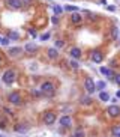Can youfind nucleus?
<instances>
[{
  "mask_svg": "<svg viewBox=\"0 0 120 137\" xmlns=\"http://www.w3.org/2000/svg\"><path fill=\"white\" fill-rule=\"evenodd\" d=\"M15 79H17V72L15 71H12V69H9V71H6V72L3 74V81H5L6 84L14 83Z\"/></svg>",
  "mask_w": 120,
  "mask_h": 137,
  "instance_id": "f257e3e1",
  "label": "nucleus"
},
{
  "mask_svg": "<svg viewBox=\"0 0 120 137\" xmlns=\"http://www.w3.org/2000/svg\"><path fill=\"white\" fill-rule=\"evenodd\" d=\"M84 87H86V90L89 94H93L95 90H96V83L92 79H86L84 80Z\"/></svg>",
  "mask_w": 120,
  "mask_h": 137,
  "instance_id": "f03ea898",
  "label": "nucleus"
},
{
  "mask_svg": "<svg viewBox=\"0 0 120 137\" xmlns=\"http://www.w3.org/2000/svg\"><path fill=\"white\" fill-rule=\"evenodd\" d=\"M108 115L113 118H117L120 115V105H110L108 107Z\"/></svg>",
  "mask_w": 120,
  "mask_h": 137,
  "instance_id": "7ed1b4c3",
  "label": "nucleus"
},
{
  "mask_svg": "<svg viewBox=\"0 0 120 137\" xmlns=\"http://www.w3.org/2000/svg\"><path fill=\"white\" fill-rule=\"evenodd\" d=\"M54 121H56V115H54V113H45V115H44V122H45L47 125H51Z\"/></svg>",
  "mask_w": 120,
  "mask_h": 137,
  "instance_id": "20e7f679",
  "label": "nucleus"
},
{
  "mask_svg": "<svg viewBox=\"0 0 120 137\" xmlns=\"http://www.w3.org/2000/svg\"><path fill=\"white\" fill-rule=\"evenodd\" d=\"M60 125L62 126H71L72 125V118H71V116H62V118H60Z\"/></svg>",
  "mask_w": 120,
  "mask_h": 137,
  "instance_id": "39448f33",
  "label": "nucleus"
},
{
  "mask_svg": "<svg viewBox=\"0 0 120 137\" xmlns=\"http://www.w3.org/2000/svg\"><path fill=\"white\" fill-rule=\"evenodd\" d=\"M41 90L44 92V94H53L54 92V86H53L51 83H44L42 84V87Z\"/></svg>",
  "mask_w": 120,
  "mask_h": 137,
  "instance_id": "423d86ee",
  "label": "nucleus"
},
{
  "mask_svg": "<svg viewBox=\"0 0 120 137\" xmlns=\"http://www.w3.org/2000/svg\"><path fill=\"white\" fill-rule=\"evenodd\" d=\"M102 59L104 57H102V53L101 51H93L92 53V60H93L95 63H101L102 62Z\"/></svg>",
  "mask_w": 120,
  "mask_h": 137,
  "instance_id": "0eeeda50",
  "label": "nucleus"
},
{
  "mask_svg": "<svg viewBox=\"0 0 120 137\" xmlns=\"http://www.w3.org/2000/svg\"><path fill=\"white\" fill-rule=\"evenodd\" d=\"M9 101L12 102V104H20L21 98H20V95L18 94H11L9 95Z\"/></svg>",
  "mask_w": 120,
  "mask_h": 137,
  "instance_id": "6e6552de",
  "label": "nucleus"
},
{
  "mask_svg": "<svg viewBox=\"0 0 120 137\" xmlns=\"http://www.w3.org/2000/svg\"><path fill=\"white\" fill-rule=\"evenodd\" d=\"M101 72L104 74L105 77H108V79H114L113 71H111V69H108V68H105V66H102V68H101Z\"/></svg>",
  "mask_w": 120,
  "mask_h": 137,
  "instance_id": "1a4fd4ad",
  "label": "nucleus"
},
{
  "mask_svg": "<svg viewBox=\"0 0 120 137\" xmlns=\"http://www.w3.org/2000/svg\"><path fill=\"white\" fill-rule=\"evenodd\" d=\"M80 56H81V50L80 48H72L71 50V57H74V59H80Z\"/></svg>",
  "mask_w": 120,
  "mask_h": 137,
  "instance_id": "9d476101",
  "label": "nucleus"
},
{
  "mask_svg": "<svg viewBox=\"0 0 120 137\" xmlns=\"http://www.w3.org/2000/svg\"><path fill=\"white\" fill-rule=\"evenodd\" d=\"M48 57L57 59V57H59V51L56 50V48H50V50H48Z\"/></svg>",
  "mask_w": 120,
  "mask_h": 137,
  "instance_id": "9b49d317",
  "label": "nucleus"
},
{
  "mask_svg": "<svg viewBox=\"0 0 120 137\" xmlns=\"http://www.w3.org/2000/svg\"><path fill=\"white\" fill-rule=\"evenodd\" d=\"M9 6L14 9H20L21 8V2L20 0H9Z\"/></svg>",
  "mask_w": 120,
  "mask_h": 137,
  "instance_id": "f8f14e48",
  "label": "nucleus"
},
{
  "mask_svg": "<svg viewBox=\"0 0 120 137\" xmlns=\"http://www.w3.org/2000/svg\"><path fill=\"white\" fill-rule=\"evenodd\" d=\"M24 50H26L27 53H35L36 51V45H35V44H27L26 47H24Z\"/></svg>",
  "mask_w": 120,
  "mask_h": 137,
  "instance_id": "ddd939ff",
  "label": "nucleus"
},
{
  "mask_svg": "<svg viewBox=\"0 0 120 137\" xmlns=\"http://www.w3.org/2000/svg\"><path fill=\"white\" fill-rule=\"evenodd\" d=\"M71 21H72V23H80V21H81V15L77 14V12H74L72 15H71Z\"/></svg>",
  "mask_w": 120,
  "mask_h": 137,
  "instance_id": "4468645a",
  "label": "nucleus"
},
{
  "mask_svg": "<svg viewBox=\"0 0 120 137\" xmlns=\"http://www.w3.org/2000/svg\"><path fill=\"white\" fill-rule=\"evenodd\" d=\"M99 98L102 101H108V100H110V94H107V92H104V90H102V92L99 94Z\"/></svg>",
  "mask_w": 120,
  "mask_h": 137,
  "instance_id": "2eb2a0df",
  "label": "nucleus"
},
{
  "mask_svg": "<svg viewBox=\"0 0 120 137\" xmlns=\"http://www.w3.org/2000/svg\"><path fill=\"white\" fill-rule=\"evenodd\" d=\"M111 133H113L114 137H120V126H114V128L111 130Z\"/></svg>",
  "mask_w": 120,
  "mask_h": 137,
  "instance_id": "dca6fc26",
  "label": "nucleus"
},
{
  "mask_svg": "<svg viewBox=\"0 0 120 137\" xmlns=\"http://www.w3.org/2000/svg\"><path fill=\"white\" fill-rule=\"evenodd\" d=\"M72 137H84V131L81 130V128H78L77 131L74 133V136H72Z\"/></svg>",
  "mask_w": 120,
  "mask_h": 137,
  "instance_id": "f3484780",
  "label": "nucleus"
},
{
  "mask_svg": "<svg viewBox=\"0 0 120 137\" xmlns=\"http://www.w3.org/2000/svg\"><path fill=\"white\" fill-rule=\"evenodd\" d=\"M15 130H17V131H18V133H26V131H27V126H23V125H17V126H15Z\"/></svg>",
  "mask_w": 120,
  "mask_h": 137,
  "instance_id": "a211bd4d",
  "label": "nucleus"
},
{
  "mask_svg": "<svg viewBox=\"0 0 120 137\" xmlns=\"http://www.w3.org/2000/svg\"><path fill=\"white\" fill-rule=\"evenodd\" d=\"M65 9L69 11V12H75L78 8H77V6H72V5H68V6H65Z\"/></svg>",
  "mask_w": 120,
  "mask_h": 137,
  "instance_id": "6ab92c4d",
  "label": "nucleus"
},
{
  "mask_svg": "<svg viewBox=\"0 0 120 137\" xmlns=\"http://www.w3.org/2000/svg\"><path fill=\"white\" fill-rule=\"evenodd\" d=\"M80 101H81V104H90V102H92L89 96H83V98H81Z\"/></svg>",
  "mask_w": 120,
  "mask_h": 137,
  "instance_id": "aec40b11",
  "label": "nucleus"
},
{
  "mask_svg": "<svg viewBox=\"0 0 120 137\" xmlns=\"http://www.w3.org/2000/svg\"><path fill=\"white\" fill-rule=\"evenodd\" d=\"M62 12H63V8H60V6H54V14H56V15L62 14Z\"/></svg>",
  "mask_w": 120,
  "mask_h": 137,
  "instance_id": "412c9836",
  "label": "nucleus"
},
{
  "mask_svg": "<svg viewBox=\"0 0 120 137\" xmlns=\"http://www.w3.org/2000/svg\"><path fill=\"white\" fill-rule=\"evenodd\" d=\"M20 51H21L20 48H11V50H9V54H18Z\"/></svg>",
  "mask_w": 120,
  "mask_h": 137,
  "instance_id": "4be33fe9",
  "label": "nucleus"
},
{
  "mask_svg": "<svg viewBox=\"0 0 120 137\" xmlns=\"http://www.w3.org/2000/svg\"><path fill=\"white\" fill-rule=\"evenodd\" d=\"M117 36H119V29L113 27V38H117Z\"/></svg>",
  "mask_w": 120,
  "mask_h": 137,
  "instance_id": "5701e85b",
  "label": "nucleus"
},
{
  "mask_svg": "<svg viewBox=\"0 0 120 137\" xmlns=\"http://www.w3.org/2000/svg\"><path fill=\"white\" fill-rule=\"evenodd\" d=\"M96 87H99V89H104V87H105V81H98V83H96Z\"/></svg>",
  "mask_w": 120,
  "mask_h": 137,
  "instance_id": "b1692460",
  "label": "nucleus"
},
{
  "mask_svg": "<svg viewBox=\"0 0 120 137\" xmlns=\"http://www.w3.org/2000/svg\"><path fill=\"white\" fill-rule=\"evenodd\" d=\"M114 81L117 84H120V74H116V75H114Z\"/></svg>",
  "mask_w": 120,
  "mask_h": 137,
  "instance_id": "393cba45",
  "label": "nucleus"
},
{
  "mask_svg": "<svg viewBox=\"0 0 120 137\" xmlns=\"http://www.w3.org/2000/svg\"><path fill=\"white\" fill-rule=\"evenodd\" d=\"M71 66H72L74 69H77V68H78V63L75 62V60H71Z\"/></svg>",
  "mask_w": 120,
  "mask_h": 137,
  "instance_id": "a878e982",
  "label": "nucleus"
},
{
  "mask_svg": "<svg viewBox=\"0 0 120 137\" xmlns=\"http://www.w3.org/2000/svg\"><path fill=\"white\" fill-rule=\"evenodd\" d=\"M63 45H65V42H63V41H56V47H60V48H62Z\"/></svg>",
  "mask_w": 120,
  "mask_h": 137,
  "instance_id": "bb28decb",
  "label": "nucleus"
},
{
  "mask_svg": "<svg viewBox=\"0 0 120 137\" xmlns=\"http://www.w3.org/2000/svg\"><path fill=\"white\" fill-rule=\"evenodd\" d=\"M48 38H50V33H45V35H42V38H41V39H42V41H47Z\"/></svg>",
  "mask_w": 120,
  "mask_h": 137,
  "instance_id": "cd10ccee",
  "label": "nucleus"
},
{
  "mask_svg": "<svg viewBox=\"0 0 120 137\" xmlns=\"http://www.w3.org/2000/svg\"><path fill=\"white\" fill-rule=\"evenodd\" d=\"M108 11H111V12H114V11H116V6H113V5H111V6H108Z\"/></svg>",
  "mask_w": 120,
  "mask_h": 137,
  "instance_id": "c85d7f7f",
  "label": "nucleus"
},
{
  "mask_svg": "<svg viewBox=\"0 0 120 137\" xmlns=\"http://www.w3.org/2000/svg\"><path fill=\"white\" fill-rule=\"evenodd\" d=\"M2 44H3V45H8V44H9V41H8V39H2Z\"/></svg>",
  "mask_w": 120,
  "mask_h": 137,
  "instance_id": "c756f323",
  "label": "nucleus"
},
{
  "mask_svg": "<svg viewBox=\"0 0 120 137\" xmlns=\"http://www.w3.org/2000/svg\"><path fill=\"white\" fill-rule=\"evenodd\" d=\"M51 21L54 23V24H57V17H53V18H51Z\"/></svg>",
  "mask_w": 120,
  "mask_h": 137,
  "instance_id": "7c9ffc66",
  "label": "nucleus"
},
{
  "mask_svg": "<svg viewBox=\"0 0 120 137\" xmlns=\"http://www.w3.org/2000/svg\"><path fill=\"white\" fill-rule=\"evenodd\" d=\"M30 35H32V36H36V32L33 30V29H30Z\"/></svg>",
  "mask_w": 120,
  "mask_h": 137,
  "instance_id": "2f4dec72",
  "label": "nucleus"
},
{
  "mask_svg": "<svg viewBox=\"0 0 120 137\" xmlns=\"http://www.w3.org/2000/svg\"><path fill=\"white\" fill-rule=\"evenodd\" d=\"M11 38H12V39H18V35H17V33H14V35H11Z\"/></svg>",
  "mask_w": 120,
  "mask_h": 137,
  "instance_id": "473e14b6",
  "label": "nucleus"
},
{
  "mask_svg": "<svg viewBox=\"0 0 120 137\" xmlns=\"http://www.w3.org/2000/svg\"><path fill=\"white\" fill-rule=\"evenodd\" d=\"M116 95H117V98H120V90H117V92H116Z\"/></svg>",
  "mask_w": 120,
  "mask_h": 137,
  "instance_id": "72a5a7b5",
  "label": "nucleus"
},
{
  "mask_svg": "<svg viewBox=\"0 0 120 137\" xmlns=\"http://www.w3.org/2000/svg\"><path fill=\"white\" fill-rule=\"evenodd\" d=\"M0 42H2V38H0Z\"/></svg>",
  "mask_w": 120,
  "mask_h": 137,
  "instance_id": "f704fd0d",
  "label": "nucleus"
},
{
  "mask_svg": "<svg viewBox=\"0 0 120 137\" xmlns=\"http://www.w3.org/2000/svg\"><path fill=\"white\" fill-rule=\"evenodd\" d=\"M0 60H2V57H0Z\"/></svg>",
  "mask_w": 120,
  "mask_h": 137,
  "instance_id": "c9c22d12",
  "label": "nucleus"
}]
</instances>
